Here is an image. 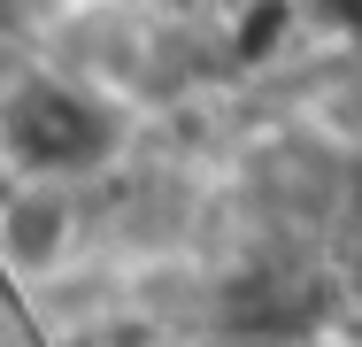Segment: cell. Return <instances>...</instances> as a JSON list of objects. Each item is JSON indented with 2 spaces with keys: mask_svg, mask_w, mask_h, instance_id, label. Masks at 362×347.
I'll return each mask as SVG.
<instances>
[{
  "mask_svg": "<svg viewBox=\"0 0 362 347\" xmlns=\"http://www.w3.org/2000/svg\"><path fill=\"white\" fill-rule=\"evenodd\" d=\"M332 23H347V31H362V0H316Z\"/></svg>",
  "mask_w": 362,
  "mask_h": 347,
  "instance_id": "3",
  "label": "cell"
},
{
  "mask_svg": "<svg viewBox=\"0 0 362 347\" xmlns=\"http://www.w3.org/2000/svg\"><path fill=\"white\" fill-rule=\"evenodd\" d=\"M108 116L93 108V101H77L62 85H31V93H16V108H8V147H16V162H31V170H85V162H100L108 154Z\"/></svg>",
  "mask_w": 362,
  "mask_h": 347,
  "instance_id": "1",
  "label": "cell"
},
{
  "mask_svg": "<svg viewBox=\"0 0 362 347\" xmlns=\"http://www.w3.org/2000/svg\"><path fill=\"white\" fill-rule=\"evenodd\" d=\"M278 39H286V0H262V8H247V16H239V55H247V62H255V55H270Z\"/></svg>",
  "mask_w": 362,
  "mask_h": 347,
  "instance_id": "2",
  "label": "cell"
}]
</instances>
